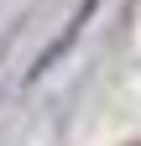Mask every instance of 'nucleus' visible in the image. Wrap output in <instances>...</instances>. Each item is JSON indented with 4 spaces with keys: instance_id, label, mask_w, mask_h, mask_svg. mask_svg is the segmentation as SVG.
Here are the masks:
<instances>
[{
    "instance_id": "obj_1",
    "label": "nucleus",
    "mask_w": 141,
    "mask_h": 146,
    "mask_svg": "<svg viewBox=\"0 0 141 146\" xmlns=\"http://www.w3.org/2000/svg\"><path fill=\"white\" fill-rule=\"evenodd\" d=\"M131 146H141V141H131Z\"/></svg>"
}]
</instances>
